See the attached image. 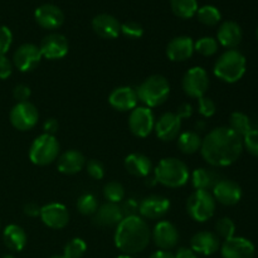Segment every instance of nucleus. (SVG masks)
Wrapping results in <instances>:
<instances>
[{
    "instance_id": "32",
    "label": "nucleus",
    "mask_w": 258,
    "mask_h": 258,
    "mask_svg": "<svg viewBox=\"0 0 258 258\" xmlns=\"http://www.w3.org/2000/svg\"><path fill=\"white\" fill-rule=\"evenodd\" d=\"M229 128H231L233 133H236L239 138L243 139L249 131L252 130L251 126V120H249L248 116L243 112H239L236 111L231 115L229 117Z\"/></svg>"
},
{
    "instance_id": "56",
    "label": "nucleus",
    "mask_w": 258,
    "mask_h": 258,
    "mask_svg": "<svg viewBox=\"0 0 258 258\" xmlns=\"http://www.w3.org/2000/svg\"><path fill=\"white\" fill-rule=\"evenodd\" d=\"M256 34H257V39H258V28H257V33H256Z\"/></svg>"
},
{
    "instance_id": "23",
    "label": "nucleus",
    "mask_w": 258,
    "mask_h": 258,
    "mask_svg": "<svg viewBox=\"0 0 258 258\" xmlns=\"http://www.w3.org/2000/svg\"><path fill=\"white\" fill-rule=\"evenodd\" d=\"M242 38H243V32L238 23L227 20L219 25L217 32V42L227 49H236L241 44Z\"/></svg>"
},
{
    "instance_id": "31",
    "label": "nucleus",
    "mask_w": 258,
    "mask_h": 258,
    "mask_svg": "<svg viewBox=\"0 0 258 258\" xmlns=\"http://www.w3.org/2000/svg\"><path fill=\"white\" fill-rule=\"evenodd\" d=\"M170 7L174 14L181 19H190L198 12L197 0H170Z\"/></svg>"
},
{
    "instance_id": "29",
    "label": "nucleus",
    "mask_w": 258,
    "mask_h": 258,
    "mask_svg": "<svg viewBox=\"0 0 258 258\" xmlns=\"http://www.w3.org/2000/svg\"><path fill=\"white\" fill-rule=\"evenodd\" d=\"M191 185L196 190H208L213 189L214 185L219 181L216 174L208 169L199 168L191 173Z\"/></svg>"
},
{
    "instance_id": "12",
    "label": "nucleus",
    "mask_w": 258,
    "mask_h": 258,
    "mask_svg": "<svg viewBox=\"0 0 258 258\" xmlns=\"http://www.w3.org/2000/svg\"><path fill=\"white\" fill-rule=\"evenodd\" d=\"M151 239L155 246L161 251H170L175 248L179 242V232L176 227L169 221H161L156 223L151 231Z\"/></svg>"
},
{
    "instance_id": "9",
    "label": "nucleus",
    "mask_w": 258,
    "mask_h": 258,
    "mask_svg": "<svg viewBox=\"0 0 258 258\" xmlns=\"http://www.w3.org/2000/svg\"><path fill=\"white\" fill-rule=\"evenodd\" d=\"M10 123L19 131H29L35 127L39 120L38 108L29 101L18 102L9 113Z\"/></svg>"
},
{
    "instance_id": "54",
    "label": "nucleus",
    "mask_w": 258,
    "mask_h": 258,
    "mask_svg": "<svg viewBox=\"0 0 258 258\" xmlns=\"http://www.w3.org/2000/svg\"><path fill=\"white\" fill-rule=\"evenodd\" d=\"M49 258H66V257L63 256V254H62V256H58V254H57V256H52V257H49Z\"/></svg>"
},
{
    "instance_id": "21",
    "label": "nucleus",
    "mask_w": 258,
    "mask_h": 258,
    "mask_svg": "<svg viewBox=\"0 0 258 258\" xmlns=\"http://www.w3.org/2000/svg\"><path fill=\"white\" fill-rule=\"evenodd\" d=\"M190 248L199 256H212L221 248V241L216 233L202 231L194 234L190 239Z\"/></svg>"
},
{
    "instance_id": "13",
    "label": "nucleus",
    "mask_w": 258,
    "mask_h": 258,
    "mask_svg": "<svg viewBox=\"0 0 258 258\" xmlns=\"http://www.w3.org/2000/svg\"><path fill=\"white\" fill-rule=\"evenodd\" d=\"M39 49L43 58H47L49 60H57L62 59L67 55L70 44H68L67 38L63 34L52 33V34H48L43 38Z\"/></svg>"
},
{
    "instance_id": "15",
    "label": "nucleus",
    "mask_w": 258,
    "mask_h": 258,
    "mask_svg": "<svg viewBox=\"0 0 258 258\" xmlns=\"http://www.w3.org/2000/svg\"><path fill=\"white\" fill-rule=\"evenodd\" d=\"M170 209V201L161 196H149L139 203V214L144 219H160Z\"/></svg>"
},
{
    "instance_id": "36",
    "label": "nucleus",
    "mask_w": 258,
    "mask_h": 258,
    "mask_svg": "<svg viewBox=\"0 0 258 258\" xmlns=\"http://www.w3.org/2000/svg\"><path fill=\"white\" fill-rule=\"evenodd\" d=\"M103 196L108 203L120 204L125 199V189L117 181H110L103 188Z\"/></svg>"
},
{
    "instance_id": "38",
    "label": "nucleus",
    "mask_w": 258,
    "mask_h": 258,
    "mask_svg": "<svg viewBox=\"0 0 258 258\" xmlns=\"http://www.w3.org/2000/svg\"><path fill=\"white\" fill-rule=\"evenodd\" d=\"M216 232L217 236L221 237V238H223L226 241V239L234 237V233H236V224H234V222L229 217H223V218L217 221Z\"/></svg>"
},
{
    "instance_id": "22",
    "label": "nucleus",
    "mask_w": 258,
    "mask_h": 258,
    "mask_svg": "<svg viewBox=\"0 0 258 258\" xmlns=\"http://www.w3.org/2000/svg\"><path fill=\"white\" fill-rule=\"evenodd\" d=\"M194 42L190 37L180 35L169 42L166 47V57L171 62H185L193 55Z\"/></svg>"
},
{
    "instance_id": "46",
    "label": "nucleus",
    "mask_w": 258,
    "mask_h": 258,
    "mask_svg": "<svg viewBox=\"0 0 258 258\" xmlns=\"http://www.w3.org/2000/svg\"><path fill=\"white\" fill-rule=\"evenodd\" d=\"M13 63L7 55L0 57V80H7L13 73Z\"/></svg>"
},
{
    "instance_id": "55",
    "label": "nucleus",
    "mask_w": 258,
    "mask_h": 258,
    "mask_svg": "<svg viewBox=\"0 0 258 258\" xmlns=\"http://www.w3.org/2000/svg\"><path fill=\"white\" fill-rule=\"evenodd\" d=\"M3 258H15V257L12 256V254H7V256H4Z\"/></svg>"
},
{
    "instance_id": "34",
    "label": "nucleus",
    "mask_w": 258,
    "mask_h": 258,
    "mask_svg": "<svg viewBox=\"0 0 258 258\" xmlns=\"http://www.w3.org/2000/svg\"><path fill=\"white\" fill-rule=\"evenodd\" d=\"M218 42L212 37H202L194 42V52L203 57H212L218 52Z\"/></svg>"
},
{
    "instance_id": "18",
    "label": "nucleus",
    "mask_w": 258,
    "mask_h": 258,
    "mask_svg": "<svg viewBox=\"0 0 258 258\" xmlns=\"http://www.w3.org/2000/svg\"><path fill=\"white\" fill-rule=\"evenodd\" d=\"M216 202L223 204V206L232 207L239 203L242 198V189L236 181L229 180V179H222L214 185L212 189Z\"/></svg>"
},
{
    "instance_id": "35",
    "label": "nucleus",
    "mask_w": 258,
    "mask_h": 258,
    "mask_svg": "<svg viewBox=\"0 0 258 258\" xmlns=\"http://www.w3.org/2000/svg\"><path fill=\"white\" fill-rule=\"evenodd\" d=\"M98 201L93 194L86 193L78 198L77 211L83 216H93L98 209Z\"/></svg>"
},
{
    "instance_id": "42",
    "label": "nucleus",
    "mask_w": 258,
    "mask_h": 258,
    "mask_svg": "<svg viewBox=\"0 0 258 258\" xmlns=\"http://www.w3.org/2000/svg\"><path fill=\"white\" fill-rule=\"evenodd\" d=\"M86 170H87L88 175L95 180H101L105 176V166L101 161L92 159L86 164Z\"/></svg>"
},
{
    "instance_id": "2",
    "label": "nucleus",
    "mask_w": 258,
    "mask_h": 258,
    "mask_svg": "<svg viewBox=\"0 0 258 258\" xmlns=\"http://www.w3.org/2000/svg\"><path fill=\"white\" fill-rule=\"evenodd\" d=\"M113 241L122 254L133 256L145 251L151 241V231L145 219L140 216L123 217L116 226Z\"/></svg>"
},
{
    "instance_id": "5",
    "label": "nucleus",
    "mask_w": 258,
    "mask_h": 258,
    "mask_svg": "<svg viewBox=\"0 0 258 258\" xmlns=\"http://www.w3.org/2000/svg\"><path fill=\"white\" fill-rule=\"evenodd\" d=\"M139 101L149 108L166 102L170 95V83L164 76L154 75L146 78L136 90Z\"/></svg>"
},
{
    "instance_id": "3",
    "label": "nucleus",
    "mask_w": 258,
    "mask_h": 258,
    "mask_svg": "<svg viewBox=\"0 0 258 258\" xmlns=\"http://www.w3.org/2000/svg\"><path fill=\"white\" fill-rule=\"evenodd\" d=\"M246 57L237 49H227L219 55L213 67V73L217 78L226 83H236L246 73Z\"/></svg>"
},
{
    "instance_id": "52",
    "label": "nucleus",
    "mask_w": 258,
    "mask_h": 258,
    "mask_svg": "<svg viewBox=\"0 0 258 258\" xmlns=\"http://www.w3.org/2000/svg\"><path fill=\"white\" fill-rule=\"evenodd\" d=\"M145 184L148 186H154L155 185V184H158V181H156V179H155V176H150L149 175L148 178H145Z\"/></svg>"
},
{
    "instance_id": "45",
    "label": "nucleus",
    "mask_w": 258,
    "mask_h": 258,
    "mask_svg": "<svg viewBox=\"0 0 258 258\" xmlns=\"http://www.w3.org/2000/svg\"><path fill=\"white\" fill-rule=\"evenodd\" d=\"M30 95H32V91H30L29 86L27 85H17L13 90V96H14L15 100L18 102H25V101L29 100Z\"/></svg>"
},
{
    "instance_id": "50",
    "label": "nucleus",
    "mask_w": 258,
    "mask_h": 258,
    "mask_svg": "<svg viewBox=\"0 0 258 258\" xmlns=\"http://www.w3.org/2000/svg\"><path fill=\"white\" fill-rule=\"evenodd\" d=\"M174 256L175 258H201L199 254H197L193 249L188 247H180Z\"/></svg>"
},
{
    "instance_id": "27",
    "label": "nucleus",
    "mask_w": 258,
    "mask_h": 258,
    "mask_svg": "<svg viewBox=\"0 0 258 258\" xmlns=\"http://www.w3.org/2000/svg\"><path fill=\"white\" fill-rule=\"evenodd\" d=\"M125 169L128 174L138 178H148L153 173L150 158L140 153H133L125 158Z\"/></svg>"
},
{
    "instance_id": "39",
    "label": "nucleus",
    "mask_w": 258,
    "mask_h": 258,
    "mask_svg": "<svg viewBox=\"0 0 258 258\" xmlns=\"http://www.w3.org/2000/svg\"><path fill=\"white\" fill-rule=\"evenodd\" d=\"M121 33L128 39H140L144 35V28L140 23L128 20L121 24Z\"/></svg>"
},
{
    "instance_id": "8",
    "label": "nucleus",
    "mask_w": 258,
    "mask_h": 258,
    "mask_svg": "<svg viewBox=\"0 0 258 258\" xmlns=\"http://www.w3.org/2000/svg\"><path fill=\"white\" fill-rule=\"evenodd\" d=\"M208 72L203 67H193L185 72L181 80V87L184 93L190 98H198L206 96L207 91L209 90Z\"/></svg>"
},
{
    "instance_id": "11",
    "label": "nucleus",
    "mask_w": 258,
    "mask_h": 258,
    "mask_svg": "<svg viewBox=\"0 0 258 258\" xmlns=\"http://www.w3.org/2000/svg\"><path fill=\"white\" fill-rule=\"evenodd\" d=\"M42 53L38 45L33 43L22 44L13 55V66L20 72H30L34 70L42 60Z\"/></svg>"
},
{
    "instance_id": "16",
    "label": "nucleus",
    "mask_w": 258,
    "mask_h": 258,
    "mask_svg": "<svg viewBox=\"0 0 258 258\" xmlns=\"http://www.w3.org/2000/svg\"><path fill=\"white\" fill-rule=\"evenodd\" d=\"M43 223L50 229H63L70 223V213L60 203H49L42 207L39 214Z\"/></svg>"
},
{
    "instance_id": "20",
    "label": "nucleus",
    "mask_w": 258,
    "mask_h": 258,
    "mask_svg": "<svg viewBox=\"0 0 258 258\" xmlns=\"http://www.w3.org/2000/svg\"><path fill=\"white\" fill-rule=\"evenodd\" d=\"M35 22L39 27L47 30H55L64 23V14L58 7L53 4H43L34 12Z\"/></svg>"
},
{
    "instance_id": "17",
    "label": "nucleus",
    "mask_w": 258,
    "mask_h": 258,
    "mask_svg": "<svg viewBox=\"0 0 258 258\" xmlns=\"http://www.w3.org/2000/svg\"><path fill=\"white\" fill-rule=\"evenodd\" d=\"M254 244L244 237H232L226 239L221 246V254L223 258H253Z\"/></svg>"
},
{
    "instance_id": "40",
    "label": "nucleus",
    "mask_w": 258,
    "mask_h": 258,
    "mask_svg": "<svg viewBox=\"0 0 258 258\" xmlns=\"http://www.w3.org/2000/svg\"><path fill=\"white\" fill-rule=\"evenodd\" d=\"M217 106L212 98L203 96V97L198 98V112L201 113L203 117L208 118L216 113Z\"/></svg>"
},
{
    "instance_id": "44",
    "label": "nucleus",
    "mask_w": 258,
    "mask_h": 258,
    "mask_svg": "<svg viewBox=\"0 0 258 258\" xmlns=\"http://www.w3.org/2000/svg\"><path fill=\"white\" fill-rule=\"evenodd\" d=\"M121 211H122L123 217H131V216H138L139 213V203L136 199L130 198L126 201L121 202Z\"/></svg>"
},
{
    "instance_id": "6",
    "label": "nucleus",
    "mask_w": 258,
    "mask_h": 258,
    "mask_svg": "<svg viewBox=\"0 0 258 258\" xmlns=\"http://www.w3.org/2000/svg\"><path fill=\"white\" fill-rule=\"evenodd\" d=\"M60 145L55 136L42 134L34 139L29 148V159L34 165L45 166L55 161L59 156Z\"/></svg>"
},
{
    "instance_id": "30",
    "label": "nucleus",
    "mask_w": 258,
    "mask_h": 258,
    "mask_svg": "<svg viewBox=\"0 0 258 258\" xmlns=\"http://www.w3.org/2000/svg\"><path fill=\"white\" fill-rule=\"evenodd\" d=\"M176 140H178L179 150L181 153L190 155V154H196L201 151L203 139L201 138L199 133H197V131H184V133H180Z\"/></svg>"
},
{
    "instance_id": "4",
    "label": "nucleus",
    "mask_w": 258,
    "mask_h": 258,
    "mask_svg": "<svg viewBox=\"0 0 258 258\" xmlns=\"http://www.w3.org/2000/svg\"><path fill=\"white\" fill-rule=\"evenodd\" d=\"M156 181L166 188H181L188 183L190 174L185 163L176 158H165L154 169Z\"/></svg>"
},
{
    "instance_id": "33",
    "label": "nucleus",
    "mask_w": 258,
    "mask_h": 258,
    "mask_svg": "<svg viewBox=\"0 0 258 258\" xmlns=\"http://www.w3.org/2000/svg\"><path fill=\"white\" fill-rule=\"evenodd\" d=\"M196 15L202 24L208 25V27H214L222 19L219 9L213 7V5H204V7L198 8V12H197Z\"/></svg>"
},
{
    "instance_id": "14",
    "label": "nucleus",
    "mask_w": 258,
    "mask_h": 258,
    "mask_svg": "<svg viewBox=\"0 0 258 258\" xmlns=\"http://www.w3.org/2000/svg\"><path fill=\"white\" fill-rule=\"evenodd\" d=\"M181 130V120L176 116L175 112H165L155 121V131L156 136L159 140L165 141H173L178 139L180 135Z\"/></svg>"
},
{
    "instance_id": "37",
    "label": "nucleus",
    "mask_w": 258,
    "mask_h": 258,
    "mask_svg": "<svg viewBox=\"0 0 258 258\" xmlns=\"http://www.w3.org/2000/svg\"><path fill=\"white\" fill-rule=\"evenodd\" d=\"M87 251V244L82 238H72L63 249V256L66 258H81Z\"/></svg>"
},
{
    "instance_id": "53",
    "label": "nucleus",
    "mask_w": 258,
    "mask_h": 258,
    "mask_svg": "<svg viewBox=\"0 0 258 258\" xmlns=\"http://www.w3.org/2000/svg\"><path fill=\"white\" fill-rule=\"evenodd\" d=\"M116 258H134L133 256H128V254H121V256L116 257Z\"/></svg>"
},
{
    "instance_id": "26",
    "label": "nucleus",
    "mask_w": 258,
    "mask_h": 258,
    "mask_svg": "<svg viewBox=\"0 0 258 258\" xmlns=\"http://www.w3.org/2000/svg\"><path fill=\"white\" fill-rule=\"evenodd\" d=\"M86 166V159L78 150H67L58 156V171L64 175H75Z\"/></svg>"
},
{
    "instance_id": "7",
    "label": "nucleus",
    "mask_w": 258,
    "mask_h": 258,
    "mask_svg": "<svg viewBox=\"0 0 258 258\" xmlns=\"http://www.w3.org/2000/svg\"><path fill=\"white\" fill-rule=\"evenodd\" d=\"M217 202L211 191L194 190L186 201V212L193 221L204 223L214 216Z\"/></svg>"
},
{
    "instance_id": "48",
    "label": "nucleus",
    "mask_w": 258,
    "mask_h": 258,
    "mask_svg": "<svg viewBox=\"0 0 258 258\" xmlns=\"http://www.w3.org/2000/svg\"><path fill=\"white\" fill-rule=\"evenodd\" d=\"M59 128V123L55 118H48V120L44 121L43 123V130H44V134H48V135L54 136L55 133Z\"/></svg>"
},
{
    "instance_id": "47",
    "label": "nucleus",
    "mask_w": 258,
    "mask_h": 258,
    "mask_svg": "<svg viewBox=\"0 0 258 258\" xmlns=\"http://www.w3.org/2000/svg\"><path fill=\"white\" fill-rule=\"evenodd\" d=\"M193 106L190 105L189 102H184L181 103L180 106L176 110V116H178L180 120H184V118H189L191 115H193Z\"/></svg>"
},
{
    "instance_id": "25",
    "label": "nucleus",
    "mask_w": 258,
    "mask_h": 258,
    "mask_svg": "<svg viewBox=\"0 0 258 258\" xmlns=\"http://www.w3.org/2000/svg\"><path fill=\"white\" fill-rule=\"evenodd\" d=\"M123 218L120 204L105 203L93 214V223L98 227H116Z\"/></svg>"
},
{
    "instance_id": "41",
    "label": "nucleus",
    "mask_w": 258,
    "mask_h": 258,
    "mask_svg": "<svg viewBox=\"0 0 258 258\" xmlns=\"http://www.w3.org/2000/svg\"><path fill=\"white\" fill-rule=\"evenodd\" d=\"M243 148L248 151L251 155L258 158V130H253L252 128L243 139Z\"/></svg>"
},
{
    "instance_id": "28",
    "label": "nucleus",
    "mask_w": 258,
    "mask_h": 258,
    "mask_svg": "<svg viewBox=\"0 0 258 258\" xmlns=\"http://www.w3.org/2000/svg\"><path fill=\"white\" fill-rule=\"evenodd\" d=\"M27 233L18 224H9L3 232V241L5 246L14 252H20L27 244Z\"/></svg>"
},
{
    "instance_id": "43",
    "label": "nucleus",
    "mask_w": 258,
    "mask_h": 258,
    "mask_svg": "<svg viewBox=\"0 0 258 258\" xmlns=\"http://www.w3.org/2000/svg\"><path fill=\"white\" fill-rule=\"evenodd\" d=\"M13 43V33L8 27H0V57L5 55Z\"/></svg>"
},
{
    "instance_id": "24",
    "label": "nucleus",
    "mask_w": 258,
    "mask_h": 258,
    "mask_svg": "<svg viewBox=\"0 0 258 258\" xmlns=\"http://www.w3.org/2000/svg\"><path fill=\"white\" fill-rule=\"evenodd\" d=\"M92 29L103 39H115L121 34V23L110 14H98L92 19Z\"/></svg>"
},
{
    "instance_id": "1",
    "label": "nucleus",
    "mask_w": 258,
    "mask_h": 258,
    "mask_svg": "<svg viewBox=\"0 0 258 258\" xmlns=\"http://www.w3.org/2000/svg\"><path fill=\"white\" fill-rule=\"evenodd\" d=\"M243 151V141L228 126L216 127L202 141L201 154L206 163L216 168L236 163Z\"/></svg>"
},
{
    "instance_id": "10",
    "label": "nucleus",
    "mask_w": 258,
    "mask_h": 258,
    "mask_svg": "<svg viewBox=\"0 0 258 258\" xmlns=\"http://www.w3.org/2000/svg\"><path fill=\"white\" fill-rule=\"evenodd\" d=\"M155 121V116L151 108L146 106H138L130 111L128 128L136 138L145 139L154 131Z\"/></svg>"
},
{
    "instance_id": "19",
    "label": "nucleus",
    "mask_w": 258,
    "mask_h": 258,
    "mask_svg": "<svg viewBox=\"0 0 258 258\" xmlns=\"http://www.w3.org/2000/svg\"><path fill=\"white\" fill-rule=\"evenodd\" d=\"M108 103L112 108L120 112H127L138 107L139 97L136 90L130 86H122L117 87L108 96Z\"/></svg>"
},
{
    "instance_id": "49",
    "label": "nucleus",
    "mask_w": 258,
    "mask_h": 258,
    "mask_svg": "<svg viewBox=\"0 0 258 258\" xmlns=\"http://www.w3.org/2000/svg\"><path fill=\"white\" fill-rule=\"evenodd\" d=\"M40 209H42V207L38 206L37 203L30 202V203H27L24 206V214L28 217H32V218H35L40 214Z\"/></svg>"
},
{
    "instance_id": "51",
    "label": "nucleus",
    "mask_w": 258,
    "mask_h": 258,
    "mask_svg": "<svg viewBox=\"0 0 258 258\" xmlns=\"http://www.w3.org/2000/svg\"><path fill=\"white\" fill-rule=\"evenodd\" d=\"M149 258H175V256L170 251H161V249H159V251L154 252Z\"/></svg>"
}]
</instances>
